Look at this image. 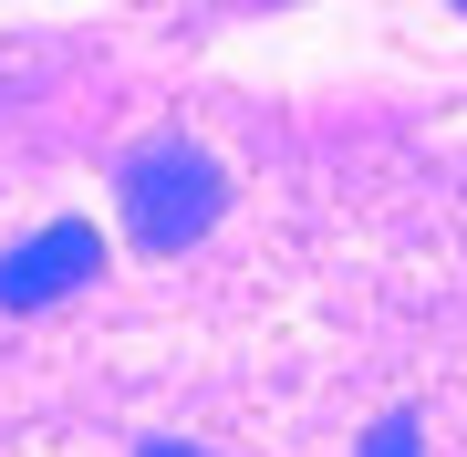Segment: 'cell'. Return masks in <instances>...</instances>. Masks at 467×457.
Instances as JSON below:
<instances>
[{"label": "cell", "mask_w": 467, "mask_h": 457, "mask_svg": "<svg viewBox=\"0 0 467 457\" xmlns=\"http://www.w3.org/2000/svg\"><path fill=\"white\" fill-rule=\"evenodd\" d=\"M115 198H125L135 250H156V260H167V250H198V239L218 229V208H229V177H218V156H208V146L156 136V146H135V156H125Z\"/></svg>", "instance_id": "1"}, {"label": "cell", "mask_w": 467, "mask_h": 457, "mask_svg": "<svg viewBox=\"0 0 467 457\" xmlns=\"http://www.w3.org/2000/svg\"><path fill=\"white\" fill-rule=\"evenodd\" d=\"M84 281H104V229L94 219H52L21 250H0V312H52Z\"/></svg>", "instance_id": "2"}, {"label": "cell", "mask_w": 467, "mask_h": 457, "mask_svg": "<svg viewBox=\"0 0 467 457\" xmlns=\"http://www.w3.org/2000/svg\"><path fill=\"white\" fill-rule=\"evenodd\" d=\"M364 457H426V416H374V437H364Z\"/></svg>", "instance_id": "3"}, {"label": "cell", "mask_w": 467, "mask_h": 457, "mask_svg": "<svg viewBox=\"0 0 467 457\" xmlns=\"http://www.w3.org/2000/svg\"><path fill=\"white\" fill-rule=\"evenodd\" d=\"M135 457H208V447H187V437H146Z\"/></svg>", "instance_id": "4"}]
</instances>
